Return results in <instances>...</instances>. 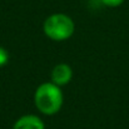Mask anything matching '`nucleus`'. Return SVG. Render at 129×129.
I'll use <instances>...</instances> for the list:
<instances>
[{"label":"nucleus","instance_id":"obj_1","mask_svg":"<svg viewBox=\"0 0 129 129\" xmlns=\"http://www.w3.org/2000/svg\"><path fill=\"white\" fill-rule=\"evenodd\" d=\"M35 103L39 110L44 114H54L60 109L63 103L61 90L54 83H45L37 90Z\"/></svg>","mask_w":129,"mask_h":129},{"label":"nucleus","instance_id":"obj_2","mask_svg":"<svg viewBox=\"0 0 129 129\" xmlns=\"http://www.w3.org/2000/svg\"><path fill=\"white\" fill-rule=\"evenodd\" d=\"M44 31L54 40H65L72 37L74 31V23L64 14H55L45 20Z\"/></svg>","mask_w":129,"mask_h":129},{"label":"nucleus","instance_id":"obj_3","mask_svg":"<svg viewBox=\"0 0 129 129\" xmlns=\"http://www.w3.org/2000/svg\"><path fill=\"white\" fill-rule=\"evenodd\" d=\"M51 79L56 85H64L72 79V69L67 64L56 65L51 72Z\"/></svg>","mask_w":129,"mask_h":129},{"label":"nucleus","instance_id":"obj_4","mask_svg":"<svg viewBox=\"0 0 129 129\" xmlns=\"http://www.w3.org/2000/svg\"><path fill=\"white\" fill-rule=\"evenodd\" d=\"M14 129H44V124L35 115H25L15 123Z\"/></svg>","mask_w":129,"mask_h":129},{"label":"nucleus","instance_id":"obj_5","mask_svg":"<svg viewBox=\"0 0 129 129\" xmlns=\"http://www.w3.org/2000/svg\"><path fill=\"white\" fill-rule=\"evenodd\" d=\"M8 59H9V56H8L6 50H5L4 48H1V46H0V67L5 65V64H6V61H8Z\"/></svg>","mask_w":129,"mask_h":129},{"label":"nucleus","instance_id":"obj_6","mask_svg":"<svg viewBox=\"0 0 129 129\" xmlns=\"http://www.w3.org/2000/svg\"><path fill=\"white\" fill-rule=\"evenodd\" d=\"M105 5H108V6H118V5H120L124 0H102Z\"/></svg>","mask_w":129,"mask_h":129}]
</instances>
